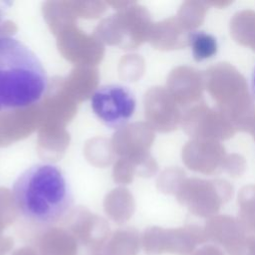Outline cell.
Listing matches in <instances>:
<instances>
[{"instance_id": "4", "label": "cell", "mask_w": 255, "mask_h": 255, "mask_svg": "<svg viewBox=\"0 0 255 255\" xmlns=\"http://www.w3.org/2000/svg\"><path fill=\"white\" fill-rule=\"evenodd\" d=\"M187 40L192 58L196 62L211 59L218 52L217 38L209 32L202 30L190 31Z\"/></svg>"}, {"instance_id": "5", "label": "cell", "mask_w": 255, "mask_h": 255, "mask_svg": "<svg viewBox=\"0 0 255 255\" xmlns=\"http://www.w3.org/2000/svg\"><path fill=\"white\" fill-rule=\"evenodd\" d=\"M225 250L229 255H255V237L244 238L241 235Z\"/></svg>"}, {"instance_id": "2", "label": "cell", "mask_w": 255, "mask_h": 255, "mask_svg": "<svg viewBox=\"0 0 255 255\" xmlns=\"http://www.w3.org/2000/svg\"><path fill=\"white\" fill-rule=\"evenodd\" d=\"M48 90V76L38 56L20 40L0 37V113L39 103Z\"/></svg>"}, {"instance_id": "7", "label": "cell", "mask_w": 255, "mask_h": 255, "mask_svg": "<svg viewBox=\"0 0 255 255\" xmlns=\"http://www.w3.org/2000/svg\"><path fill=\"white\" fill-rule=\"evenodd\" d=\"M250 89L253 98L255 99V67L253 69V72L251 74V79H250Z\"/></svg>"}, {"instance_id": "6", "label": "cell", "mask_w": 255, "mask_h": 255, "mask_svg": "<svg viewBox=\"0 0 255 255\" xmlns=\"http://www.w3.org/2000/svg\"><path fill=\"white\" fill-rule=\"evenodd\" d=\"M191 255H224V254L218 247L208 245V246H204L197 249Z\"/></svg>"}, {"instance_id": "8", "label": "cell", "mask_w": 255, "mask_h": 255, "mask_svg": "<svg viewBox=\"0 0 255 255\" xmlns=\"http://www.w3.org/2000/svg\"><path fill=\"white\" fill-rule=\"evenodd\" d=\"M3 21H4V14H3L2 8L0 7V31H1V28H2V25H3Z\"/></svg>"}, {"instance_id": "3", "label": "cell", "mask_w": 255, "mask_h": 255, "mask_svg": "<svg viewBox=\"0 0 255 255\" xmlns=\"http://www.w3.org/2000/svg\"><path fill=\"white\" fill-rule=\"evenodd\" d=\"M91 107L97 118L108 128H121L128 125L136 109L133 92L121 84L98 88L91 98Z\"/></svg>"}, {"instance_id": "1", "label": "cell", "mask_w": 255, "mask_h": 255, "mask_svg": "<svg viewBox=\"0 0 255 255\" xmlns=\"http://www.w3.org/2000/svg\"><path fill=\"white\" fill-rule=\"evenodd\" d=\"M14 203L23 217L41 225H52L71 210L74 194L65 172L56 164L35 163L12 185Z\"/></svg>"}]
</instances>
